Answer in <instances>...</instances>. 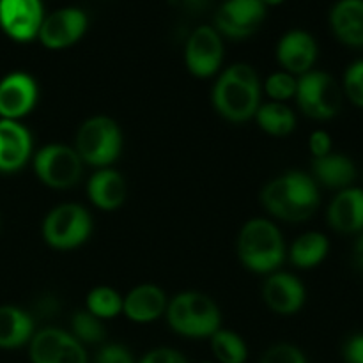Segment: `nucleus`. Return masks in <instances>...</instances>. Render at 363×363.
I'll return each instance as SVG.
<instances>
[{
  "instance_id": "f257e3e1",
  "label": "nucleus",
  "mask_w": 363,
  "mask_h": 363,
  "mask_svg": "<svg viewBox=\"0 0 363 363\" xmlns=\"http://www.w3.org/2000/svg\"><path fill=\"white\" fill-rule=\"evenodd\" d=\"M319 188L314 177L301 170H289L269 181L261 202L269 215L284 222H305L319 208Z\"/></svg>"
},
{
  "instance_id": "f03ea898",
  "label": "nucleus",
  "mask_w": 363,
  "mask_h": 363,
  "mask_svg": "<svg viewBox=\"0 0 363 363\" xmlns=\"http://www.w3.org/2000/svg\"><path fill=\"white\" fill-rule=\"evenodd\" d=\"M213 106L230 123L254 119L261 106V80L250 64L238 62L220 74L213 87Z\"/></svg>"
},
{
  "instance_id": "7ed1b4c3",
  "label": "nucleus",
  "mask_w": 363,
  "mask_h": 363,
  "mask_svg": "<svg viewBox=\"0 0 363 363\" xmlns=\"http://www.w3.org/2000/svg\"><path fill=\"white\" fill-rule=\"evenodd\" d=\"M241 264L259 275L279 272L286 259V243L279 227L266 218H252L241 227L236 241Z\"/></svg>"
},
{
  "instance_id": "20e7f679",
  "label": "nucleus",
  "mask_w": 363,
  "mask_h": 363,
  "mask_svg": "<svg viewBox=\"0 0 363 363\" xmlns=\"http://www.w3.org/2000/svg\"><path fill=\"white\" fill-rule=\"evenodd\" d=\"M167 323L188 339H211L222 328V312L208 294L184 291L167 305Z\"/></svg>"
},
{
  "instance_id": "39448f33",
  "label": "nucleus",
  "mask_w": 363,
  "mask_h": 363,
  "mask_svg": "<svg viewBox=\"0 0 363 363\" xmlns=\"http://www.w3.org/2000/svg\"><path fill=\"white\" fill-rule=\"evenodd\" d=\"M124 138L121 126L108 116H94L80 124L74 138V151L87 165L108 169L119 160Z\"/></svg>"
},
{
  "instance_id": "423d86ee",
  "label": "nucleus",
  "mask_w": 363,
  "mask_h": 363,
  "mask_svg": "<svg viewBox=\"0 0 363 363\" xmlns=\"http://www.w3.org/2000/svg\"><path fill=\"white\" fill-rule=\"evenodd\" d=\"M92 227V216L84 206L66 202L45 216L41 234L45 243L55 250H74L87 243Z\"/></svg>"
},
{
  "instance_id": "0eeeda50",
  "label": "nucleus",
  "mask_w": 363,
  "mask_h": 363,
  "mask_svg": "<svg viewBox=\"0 0 363 363\" xmlns=\"http://www.w3.org/2000/svg\"><path fill=\"white\" fill-rule=\"evenodd\" d=\"M296 101L305 116L318 121L335 117L342 106V89L325 71H308L298 78Z\"/></svg>"
},
{
  "instance_id": "6e6552de",
  "label": "nucleus",
  "mask_w": 363,
  "mask_h": 363,
  "mask_svg": "<svg viewBox=\"0 0 363 363\" xmlns=\"http://www.w3.org/2000/svg\"><path fill=\"white\" fill-rule=\"evenodd\" d=\"M34 172L45 186L53 190L73 188L80 181L84 162L74 147L64 144L43 145L32 158Z\"/></svg>"
},
{
  "instance_id": "1a4fd4ad",
  "label": "nucleus",
  "mask_w": 363,
  "mask_h": 363,
  "mask_svg": "<svg viewBox=\"0 0 363 363\" xmlns=\"http://www.w3.org/2000/svg\"><path fill=\"white\" fill-rule=\"evenodd\" d=\"M223 53L225 50L220 32L209 25H201L188 38L184 62L194 77L209 78L222 67Z\"/></svg>"
},
{
  "instance_id": "9d476101",
  "label": "nucleus",
  "mask_w": 363,
  "mask_h": 363,
  "mask_svg": "<svg viewBox=\"0 0 363 363\" xmlns=\"http://www.w3.org/2000/svg\"><path fill=\"white\" fill-rule=\"evenodd\" d=\"M268 7L262 0H225L216 11L215 28L230 39H247L259 30Z\"/></svg>"
},
{
  "instance_id": "9b49d317",
  "label": "nucleus",
  "mask_w": 363,
  "mask_h": 363,
  "mask_svg": "<svg viewBox=\"0 0 363 363\" xmlns=\"http://www.w3.org/2000/svg\"><path fill=\"white\" fill-rule=\"evenodd\" d=\"M89 18L78 7H64L43 20L38 39L48 50H64L77 45L87 32Z\"/></svg>"
},
{
  "instance_id": "f8f14e48",
  "label": "nucleus",
  "mask_w": 363,
  "mask_h": 363,
  "mask_svg": "<svg viewBox=\"0 0 363 363\" xmlns=\"http://www.w3.org/2000/svg\"><path fill=\"white\" fill-rule=\"evenodd\" d=\"M43 20L41 0H0V28L13 41L28 43L38 38Z\"/></svg>"
},
{
  "instance_id": "ddd939ff",
  "label": "nucleus",
  "mask_w": 363,
  "mask_h": 363,
  "mask_svg": "<svg viewBox=\"0 0 363 363\" xmlns=\"http://www.w3.org/2000/svg\"><path fill=\"white\" fill-rule=\"evenodd\" d=\"M39 87L34 77L13 71L0 80V119L20 121L35 108Z\"/></svg>"
},
{
  "instance_id": "4468645a",
  "label": "nucleus",
  "mask_w": 363,
  "mask_h": 363,
  "mask_svg": "<svg viewBox=\"0 0 363 363\" xmlns=\"http://www.w3.org/2000/svg\"><path fill=\"white\" fill-rule=\"evenodd\" d=\"M262 298L269 311L280 315H293L303 308L307 291L301 280L293 273H269L262 286Z\"/></svg>"
},
{
  "instance_id": "2eb2a0df",
  "label": "nucleus",
  "mask_w": 363,
  "mask_h": 363,
  "mask_svg": "<svg viewBox=\"0 0 363 363\" xmlns=\"http://www.w3.org/2000/svg\"><path fill=\"white\" fill-rule=\"evenodd\" d=\"M318 53L319 48L314 35L300 28L286 32L277 45V60L284 71L294 77H301L312 71V66L318 60Z\"/></svg>"
},
{
  "instance_id": "dca6fc26",
  "label": "nucleus",
  "mask_w": 363,
  "mask_h": 363,
  "mask_svg": "<svg viewBox=\"0 0 363 363\" xmlns=\"http://www.w3.org/2000/svg\"><path fill=\"white\" fill-rule=\"evenodd\" d=\"M32 156V135L20 121L0 119V174L20 172Z\"/></svg>"
},
{
  "instance_id": "f3484780",
  "label": "nucleus",
  "mask_w": 363,
  "mask_h": 363,
  "mask_svg": "<svg viewBox=\"0 0 363 363\" xmlns=\"http://www.w3.org/2000/svg\"><path fill=\"white\" fill-rule=\"evenodd\" d=\"M169 305L165 291L156 284H140L124 296L123 314L130 321L147 325L162 318Z\"/></svg>"
},
{
  "instance_id": "a211bd4d",
  "label": "nucleus",
  "mask_w": 363,
  "mask_h": 363,
  "mask_svg": "<svg viewBox=\"0 0 363 363\" xmlns=\"http://www.w3.org/2000/svg\"><path fill=\"white\" fill-rule=\"evenodd\" d=\"M87 195L92 206L101 211H116L126 202V179L113 169H98L87 183Z\"/></svg>"
},
{
  "instance_id": "6ab92c4d",
  "label": "nucleus",
  "mask_w": 363,
  "mask_h": 363,
  "mask_svg": "<svg viewBox=\"0 0 363 363\" xmlns=\"http://www.w3.org/2000/svg\"><path fill=\"white\" fill-rule=\"evenodd\" d=\"M328 223L339 233L351 234L363 230V190L344 188L328 208Z\"/></svg>"
},
{
  "instance_id": "aec40b11",
  "label": "nucleus",
  "mask_w": 363,
  "mask_h": 363,
  "mask_svg": "<svg viewBox=\"0 0 363 363\" xmlns=\"http://www.w3.org/2000/svg\"><path fill=\"white\" fill-rule=\"evenodd\" d=\"M330 27L340 43L363 46V0H339L330 11Z\"/></svg>"
},
{
  "instance_id": "412c9836",
  "label": "nucleus",
  "mask_w": 363,
  "mask_h": 363,
  "mask_svg": "<svg viewBox=\"0 0 363 363\" xmlns=\"http://www.w3.org/2000/svg\"><path fill=\"white\" fill-rule=\"evenodd\" d=\"M35 323L30 312L14 305H0V350H16L30 342Z\"/></svg>"
},
{
  "instance_id": "4be33fe9",
  "label": "nucleus",
  "mask_w": 363,
  "mask_h": 363,
  "mask_svg": "<svg viewBox=\"0 0 363 363\" xmlns=\"http://www.w3.org/2000/svg\"><path fill=\"white\" fill-rule=\"evenodd\" d=\"M314 176L323 186L332 188V190H344L350 188L351 183L357 177V167L347 156L344 155H330L323 158H314L312 162Z\"/></svg>"
},
{
  "instance_id": "5701e85b",
  "label": "nucleus",
  "mask_w": 363,
  "mask_h": 363,
  "mask_svg": "<svg viewBox=\"0 0 363 363\" xmlns=\"http://www.w3.org/2000/svg\"><path fill=\"white\" fill-rule=\"evenodd\" d=\"M330 250V241L325 234L315 233H305L291 245L289 259L296 268L300 269H311L321 264L326 259Z\"/></svg>"
},
{
  "instance_id": "b1692460",
  "label": "nucleus",
  "mask_w": 363,
  "mask_h": 363,
  "mask_svg": "<svg viewBox=\"0 0 363 363\" xmlns=\"http://www.w3.org/2000/svg\"><path fill=\"white\" fill-rule=\"evenodd\" d=\"M259 128L272 137H287L296 128V116L286 103H264L255 112Z\"/></svg>"
},
{
  "instance_id": "393cba45",
  "label": "nucleus",
  "mask_w": 363,
  "mask_h": 363,
  "mask_svg": "<svg viewBox=\"0 0 363 363\" xmlns=\"http://www.w3.org/2000/svg\"><path fill=\"white\" fill-rule=\"evenodd\" d=\"M67 332L60 328H43L32 335L28 342V357L32 363H57Z\"/></svg>"
},
{
  "instance_id": "a878e982",
  "label": "nucleus",
  "mask_w": 363,
  "mask_h": 363,
  "mask_svg": "<svg viewBox=\"0 0 363 363\" xmlns=\"http://www.w3.org/2000/svg\"><path fill=\"white\" fill-rule=\"evenodd\" d=\"M211 351L220 363H245L248 358V347L245 340L233 330L220 328L211 337Z\"/></svg>"
},
{
  "instance_id": "bb28decb",
  "label": "nucleus",
  "mask_w": 363,
  "mask_h": 363,
  "mask_svg": "<svg viewBox=\"0 0 363 363\" xmlns=\"http://www.w3.org/2000/svg\"><path fill=\"white\" fill-rule=\"evenodd\" d=\"M124 298L113 287L98 286L87 294V311L98 319H113L123 314Z\"/></svg>"
},
{
  "instance_id": "cd10ccee",
  "label": "nucleus",
  "mask_w": 363,
  "mask_h": 363,
  "mask_svg": "<svg viewBox=\"0 0 363 363\" xmlns=\"http://www.w3.org/2000/svg\"><path fill=\"white\" fill-rule=\"evenodd\" d=\"M71 335L82 344H99L105 339V326L101 319L92 315L87 308L74 312L71 318Z\"/></svg>"
},
{
  "instance_id": "c85d7f7f",
  "label": "nucleus",
  "mask_w": 363,
  "mask_h": 363,
  "mask_svg": "<svg viewBox=\"0 0 363 363\" xmlns=\"http://www.w3.org/2000/svg\"><path fill=\"white\" fill-rule=\"evenodd\" d=\"M298 78L294 74L287 73V71H277V73L269 74L266 80L264 89L266 94L272 98V101L286 103L287 99L296 96Z\"/></svg>"
},
{
  "instance_id": "c756f323",
  "label": "nucleus",
  "mask_w": 363,
  "mask_h": 363,
  "mask_svg": "<svg viewBox=\"0 0 363 363\" xmlns=\"http://www.w3.org/2000/svg\"><path fill=\"white\" fill-rule=\"evenodd\" d=\"M344 92L353 105L363 108V60H357L346 69Z\"/></svg>"
},
{
  "instance_id": "7c9ffc66",
  "label": "nucleus",
  "mask_w": 363,
  "mask_h": 363,
  "mask_svg": "<svg viewBox=\"0 0 363 363\" xmlns=\"http://www.w3.org/2000/svg\"><path fill=\"white\" fill-rule=\"evenodd\" d=\"M261 363H307L303 351L293 344H275L262 354Z\"/></svg>"
},
{
  "instance_id": "2f4dec72",
  "label": "nucleus",
  "mask_w": 363,
  "mask_h": 363,
  "mask_svg": "<svg viewBox=\"0 0 363 363\" xmlns=\"http://www.w3.org/2000/svg\"><path fill=\"white\" fill-rule=\"evenodd\" d=\"M94 363H135V358L123 344H106L98 351Z\"/></svg>"
},
{
  "instance_id": "473e14b6",
  "label": "nucleus",
  "mask_w": 363,
  "mask_h": 363,
  "mask_svg": "<svg viewBox=\"0 0 363 363\" xmlns=\"http://www.w3.org/2000/svg\"><path fill=\"white\" fill-rule=\"evenodd\" d=\"M87 362L89 360H87V353H85L84 344L78 342L71 333H67L57 363H87Z\"/></svg>"
},
{
  "instance_id": "72a5a7b5",
  "label": "nucleus",
  "mask_w": 363,
  "mask_h": 363,
  "mask_svg": "<svg viewBox=\"0 0 363 363\" xmlns=\"http://www.w3.org/2000/svg\"><path fill=\"white\" fill-rule=\"evenodd\" d=\"M138 363H188L186 357L172 347H156L145 353Z\"/></svg>"
},
{
  "instance_id": "f704fd0d",
  "label": "nucleus",
  "mask_w": 363,
  "mask_h": 363,
  "mask_svg": "<svg viewBox=\"0 0 363 363\" xmlns=\"http://www.w3.org/2000/svg\"><path fill=\"white\" fill-rule=\"evenodd\" d=\"M308 149H311L314 158H323V156L332 152V137L326 131L318 130L308 138Z\"/></svg>"
},
{
  "instance_id": "c9c22d12",
  "label": "nucleus",
  "mask_w": 363,
  "mask_h": 363,
  "mask_svg": "<svg viewBox=\"0 0 363 363\" xmlns=\"http://www.w3.org/2000/svg\"><path fill=\"white\" fill-rule=\"evenodd\" d=\"M344 358L347 363H363V333L347 340L344 346Z\"/></svg>"
},
{
  "instance_id": "e433bc0d",
  "label": "nucleus",
  "mask_w": 363,
  "mask_h": 363,
  "mask_svg": "<svg viewBox=\"0 0 363 363\" xmlns=\"http://www.w3.org/2000/svg\"><path fill=\"white\" fill-rule=\"evenodd\" d=\"M59 311V301L55 296H45L38 301V314L43 318H52Z\"/></svg>"
},
{
  "instance_id": "4c0bfd02",
  "label": "nucleus",
  "mask_w": 363,
  "mask_h": 363,
  "mask_svg": "<svg viewBox=\"0 0 363 363\" xmlns=\"http://www.w3.org/2000/svg\"><path fill=\"white\" fill-rule=\"evenodd\" d=\"M353 254H354V262H357L360 268H363V234L358 238L357 243H354Z\"/></svg>"
},
{
  "instance_id": "58836bf2",
  "label": "nucleus",
  "mask_w": 363,
  "mask_h": 363,
  "mask_svg": "<svg viewBox=\"0 0 363 363\" xmlns=\"http://www.w3.org/2000/svg\"><path fill=\"white\" fill-rule=\"evenodd\" d=\"M286 0H262V4H264L266 7H275V6H280V4H284Z\"/></svg>"
},
{
  "instance_id": "ea45409f",
  "label": "nucleus",
  "mask_w": 363,
  "mask_h": 363,
  "mask_svg": "<svg viewBox=\"0 0 363 363\" xmlns=\"http://www.w3.org/2000/svg\"><path fill=\"white\" fill-rule=\"evenodd\" d=\"M0 223H2V220H0Z\"/></svg>"
},
{
  "instance_id": "a19ab883",
  "label": "nucleus",
  "mask_w": 363,
  "mask_h": 363,
  "mask_svg": "<svg viewBox=\"0 0 363 363\" xmlns=\"http://www.w3.org/2000/svg\"><path fill=\"white\" fill-rule=\"evenodd\" d=\"M204 363H209V362H204Z\"/></svg>"
}]
</instances>
